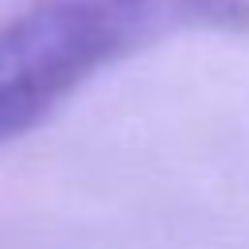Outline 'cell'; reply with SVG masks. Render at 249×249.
I'll return each mask as SVG.
<instances>
[{
  "instance_id": "6da1fadb",
  "label": "cell",
  "mask_w": 249,
  "mask_h": 249,
  "mask_svg": "<svg viewBox=\"0 0 249 249\" xmlns=\"http://www.w3.org/2000/svg\"><path fill=\"white\" fill-rule=\"evenodd\" d=\"M183 31H249V0H39L0 19V140L43 124L97 70Z\"/></svg>"
}]
</instances>
